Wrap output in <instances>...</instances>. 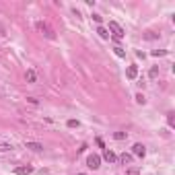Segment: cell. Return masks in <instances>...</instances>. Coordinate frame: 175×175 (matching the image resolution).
<instances>
[{"mask_svg":"<svg viewBox=\"0 0 175 175\" xmlns=\"http://www.w3.org/2000/svg\"><path fill=\"white\" fill-rule=\"evenodd\" d=\"M25 78H27V82H35V78H37L35 76V70H27L25 72Z\"/></svg>","mask_w":175,"mask_h":175,"instance_id":"obj_10","label":"cell"},{"mask_svg":"<svg viewBox=\"0 0 175 175\" xmlns=\"http://www.w3.org/2000/svg\"><path fill=\"white\" fill-rule=\"evenodd\" d=\"M93 21H95V23H101L103 19H101V17H99V14H93Z\"/></svg>","mask_w":175,"mask_h":175,"instance_id":"obj_21","label":"cell"},{"mask_svg":"<svg viewBox=\"0 0 175 175\" xmlns=\"http://www.w3.org/2000/svg\"><path fill=\"white\" fill-rule=\"evenodd\" d=\"M33 173V167L31 165H21V167L14 169V175H31Z\"/></svg>","mask_w":175,"mask_h":175,"instance_id":"obj_4","label":"cell"},{"mask_svg":"<svg viewBox=\"0 0 175 175\" xmlns=\"http://www.w3.org/2000/svg\"><path fill=\"white\" fill-rule=\"evenodd\" d=\"M35 27H37V31H41V33L46 35L47 39H56V33H54V31H52L50 27H47L43 21H37V25H35Z\"/></svg>","mask_w":175,"mask_h":175,"instance_id":"obj_2","label":"cell"},{"mask_svg":"<svg viewBox=\"0 0 175 175\" xmlns=\"http://www.w3.org/2000/svg\"><path fill=\"white\" fill-rule=\"evenodd\" d=\"M68 128H78V120H68Z\"/></svg>","mask_w":175,"mask_h":175,"instance_id":"obj_20","label":"cell"},{"mask_svg":"<svg viewBox=\"0 0 175 175\" xmlns=\"http://www.w3.org/2000/svg\"><path fill=\"white\" fill-rule=\"evenodd\" d=\"M109 31L113 33L115 39H121V37L126 35V31L121 29V25H120V23H115V21H109Z\"/></svg>","mask_w":175,"mask_h":175,"instance_id":"obj_1","label":"cell"},{"mask_svg":"<svg viewBox=\"0 0 175 175\" xmlns=\"http://www.w3.org/2000/svg\"><path fill=\"white\" fill-rule=\"evenodd\" d=\"M148 76H150V78H157V76H159V68L153 66L150 68V72H148Z\"/></svg>","mask_w":175,"mask_h":175,"instance_id":"obj_15","label":"cell"},{"mask_svg":"<svg viewBox=\"0 0 175 175\" xmlns=\"http://www.w3.org/2000/svg\"><path fill=\"white\" fill-rule=\"evenodd\" d=\"M132 153H134L136 157H144L146 155V146H144V144H140V142H138V144H134V146H132Z\"/></svg>","mask_w":175,"mask_h":175,"instance_id":"obj_5","label":"cell"},{"mask_svg":"<svg viewBox=\"0 0 175 175\" xmlns=\"http://www.w3.org/2000/svg\"><path fill=\"white\" fill-rule=\"evenodd\" d=\"M103 159H105L107 163H113L115 159H117V157H115V153H113V150H109V148H105V150H103Z\"/></svg>","mask_w":175,"mask_h":175,"instance_id":"obj_7","label":"cell"},{"mask_svg":"<svg viewBox=\"0 0 175 175\" xmlns=\"http://www.w3.org/2000/svg\"><path fill=\"white\" fill-rule=\"evenodd\" d=\"M153 56H155V58H161V56H167V52H165V50H155Z\"/></svg>","mask_w":175,"mask_h":175,"instance_id":"obj_17","label":"cell"},{"mask_svg":"<svg viewBox=\"0 0 175 175\" xmlns=\"http://www.w3.org/2000/svg\"><path fill=\"white\" fill-rule=\"evenodd\" d=\"M97 33L101 35V39H109V31L105 27H99V29H97Z\"/></svg>","mask_w":175,"mask_h":175,"instance_id":"obj_13","label":"cell"},{"mask_svg":"<svg viewBox=\"0 0 175 175\" xmlns=\"http://www.w3.org/2000/svg\"><path fill=\"white\" fill-rule=\"evenodd\" d=\"M136 103H138V105H144V103H146V99H144V95L142 93L136 95Z\"/></svg>","mask_w":175,"mask_h":175,"instance_id":"obj_16","label":"cell"},{"mask_svg":"<svg viewBox=\"0 0 175 175\" xmlns=\"http://www.w3.org/2000/svg\"><path fill=\"white\" fill-rule=\"evenodd\" d=\"M120 161L124 163V165H130V163H132V155H128V153H124V155L120 157Z\"/></svg>","mask_w":175,"mask_h":175,"instance_id":"obj_12","label":"cell"},{"mask_svg":"<svg viewBox=\"0 0 175 175\" xmlns=\"http://www.w3.org/2000/svg\"><path fill=\"white\" fill-rule=\"evenodd\" d=\"M144 39H159V35L153 33V31H146V33H144Z\"/></svg>","mask_w":175,"mask_h":175,"instance_id":"obj_14","label":"cell"},{"mask_svg":"<svg viewBox=\"0 0 175 175\" xmlns=\"http://www.w3.org/2000/svg\"><path fill=\"white\" fill-rule=\"evenodd\" d=\"M8 150H13V144L10 142H0V153H8Z\"/></svg>","mask_w":175,"mask_h":175,"instance_id":"obj_9","label":"cell"},{"mask_svg":"<svg viewBox=\"0 0 175 175\" xmlns=\"http://www.w3.org/2000/svg\"><path fill=\"white\" fill-rule=\"evenodd\" d=\"M76 175H87V173H76Z\"/></svg>","mask_w":175,"mask_h":175,"instance_id":"obj_22","label":"cell"},{"mask_svg":"<svg viewBox=\"0 0 175 175\" xmlns=\"http://www.w3.org/2000/svg\"><path fill=\"white\" fill-rule=\"evenodd\" d=\"M25 146H27L29 150H35V153L43 150V144H39V142H25Z\"/></svg>","mask_w":175,"mask_h":175,"instance_id":"obj_8","label":"cell"},{"mask_svg":"<svg viewBox=\"0 0 175 175\" xmlns=\"http://www.w3.org/2000/svg\"><path fill=\"white\" fill-rule=\"evenodd\" d=\"M113 138H115V140H124V138H126V132H115Z\"/></svg>","mask_w":175,"mask_h":175,"instance_id":"obj_18","label":"cell"},{"mask_svg":"<svg viewBox=\"0 0 175 175\" xmlns=\"http://www.w3.org/2000/svg\"><path fill=\"white\" fill-rule=\"evenodd\" d=\"M167 121H169V128H173V126H175V117H173V113H169V115H167Z\"/></svg>","mask_w":175,"mask_h":175,"instance_id":"obj_19","label":"cell"},{"mask_svg":"<svg viewBox=\"0 0 175 175\" xmlns=\"http://www.w3.org/2000/svg\"><path fill=\"white\" fill-rule=\"evenodd\" d=\"M113 54L117 56V58H126V52H124V47H120V46L113 47Z\"/></svg>","mask_w":175,"mask_h":175,"instance_id":"obj_11","label":"cell"},{"mask_svg":"<svg viewBox=\"0 0 175 175\" xmlns=\"http://www.w3.org/2000/svg\"><path fill=\"white\" fill-rule=\"evenodd\" d=\"M126 76H128L130 81H134L136 76H138V66H136V64H132V66H128V70H126Z\"/></svg>","mask_w":175,"mask_h":175,"instance_id":"obj_6","label":"cell"},{"mask_svg":"<svg viewBox=\"0 0 175 175\" xmlns=\"http://www.w3.org/2000/svg\"><path fill=\"white\" fill-rule=\"evenodd\" d=\"M87 167L93 169V171H95V169H99V167H101V157H99V155H89L87 157Z\"/></svg>","mask_w":175,"mask_h":175,"instance_id":"obj_3","label":"cell"}]
</instances>
